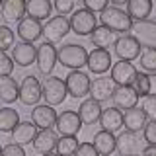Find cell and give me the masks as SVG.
<instances>
[{
  "instance_id": "40",
  "label": "cell",
  "mask_w": 156,
  "mask_h": 156,
  "mask_svg": "<svg viewBox=\"0 0 156 156\" xmlns=\"http://www.w3.org/2000/svg\"><path fill=\"white\" fill-rule=\"evenodd\" d=\"M143 111L146 115H148V119H152V121H156V98H152V96H148V98H144L143 100Z\"/></svg>"
},
{
  "instance_id": "21",
  "label": "cell",
  "mask_w": 156,
  "mask_h": 156,
  "mask_svg": "<svg viewBox=\"0 0 156 156\" xmlns=\"http://www.w3.org/2000/svg\"><path fill=\"white\" fill-rule=\"evenodd\" d=\"M100 125L104 131H109V133H117V131H121L125 127V115L121 109H117V107H107L104 109V113L100 117Z\"/></svg>"
},
{
  "instance_id": "45",
  "label": "cell",
  "mask_w": 156,
  "mask_h": 156,
  "mask_svg": "<svg viewBox=\"0 0 156 156\" xmlns=\"http://www.w3.org/2000/svg\"><path fill=\"white\" fill-rule=\"evenodd\" d=\"M2 148H4V146H0V156H2Z\"/></svg>"
},
{
  "instance_id": "43",
  "label": "cell",
  "mask_w": 156,
  "mask_h": 156,
  "mask_svg": "<svg viewBox=\"0 0 156 156\" xmlns=\"http://www.w3.org/2000/svg\"><path fill=\"white\" fill-rule=\"evenodd\" d=\"M143 156H156V146H148V144H146Z\"/></svg>"
},
{
  "instance_id": "20",
  "label": "cell",
  "mask_w": 156,
  "mask_h": 156,
  "mask_svg": "<svg viewBox=\"0 0 156 156\" xmlns=\"http://www.w3.org/2000/svg\"><path fill=\"white\" fill-rule=\"evenodd\" d=\"M101 113H104V109H101V104L96 100H92V98H86L84 101L80 104L78 107V117H80L82 125H94L100 121Z\"/></svg>"
},
{
  "instance_id": "10",
  "label": "cell",
  "mask_w": 156,
  "mask_h": 156,
  "mask_svg": "<svg viewBox=\"0 0 156 156\" xmlns=\"http://www.w3.org/2000/svg\"><path fill=\"white\" fill-rule=\"evenodd\" d=\"M136 74H139V70H136L133 62L119 61V62H113L109 78L115 86H133L136 80Z\"/></svg>"
},
{
  "instance_id": "5",
  "label": "cell",
  "mask_w": 156,
  "mask_h": 156,
  "mask_svg": "<svg viewBox=\"0 0 156 156\" xmlns=\"http://www.w3.org/2000/svg\"><path fill=\"white\" fill-rule=\"evenodd\" d=\"M98 27V16L88 12L86 8H78L70 16V31H74L80 37H90Z\"/></svg>"
},
{
  "instance_id": "29",
  "label": "cell",
  "mask_w": 156,
  "mask_h": 156,
  "mask_svg": "<svg viewBox=\"0 0 156 156\" xmlns=\"http://www.w3.org/2000/svg\"><path fill=\"white\" fill-rule=\"evenodd\" d=\"M90 39H92V45L96 49H105V51L111 45H115V41H117L115 33L111 31V29H107L105 26H98L94 29V33L90 35Z\"/></svg>"
},
{
  "instance_id": "42",
  "label": "cell",
  "mask_w": 156,
  "mask_h": 156,
  "mask_svg": "<svg viewBox=\"0 0 156 156\" xmlns=\"http://www.w3.org/2000/svg\"><path fill=\"white\" fill-rule=\"evenodd\" d=\"M74 156H100V154L96 152V148H94L92 143H80L78 148H76V152H74Z\"/></svg>"
},
{
  "instance_id": "32",
  "label": "cell",
  "mask_w": 156,
  "mask_h": 156,
  "mask_svg": "<svg viewBox=\"0 0 156 156\" xmlns=\"http://www.w3.org/2000/svg\"><path fill=\"white\" fill-rule=\"evenodd\" d=\"M20 125V113L12 107H0V133H14Z\"/></svg>"
},
{
  "instance_id": "18",
  "label": "cell",
  "mask_w": 156,
  "mask_h": 156,
  "mask_svg": "<svg viewBox=\"0 0 156 156\" xmlns=\"http://www.w3.org/2000/svg\"><path fill=\"white\" fill-rule=\"evenodd\" d=\"M16 33L23 43H35L37 39L43 35V26H41V22L26 16L18 23V31Z\"/></svg>"
},
{
  "instance_id": "23",
  "label": "cell",
  "mask_w": 156,
  "mask_h": 156,
  "mask_svg": "<svg viewBox=\"0 0 156 156\" xmlns=\"http://www.w3.org/2000/svg\"><path fill=\"white\" fill-rule=\"evenodd\" d=\"M92 144H94L96 152L100 156H109V154H113L115 148H117V136L113 133H109V131L101 129L94 135V143Z\"/></svg>"
},
{
  "instance_id": "9",
  "label": "cell",
  "mask_w": 156,
  "mask_h": 156,
  "mask_svg": "<svg viewBox=\"0 0 156 156\" xmlns=\"http://www.w3.org/2000/svg\"><path fill=\"white\" fill-rule=\"evenodd\" d=\"M139 100H140V96H139V92H136L133 86H115L113 96H111L113 107L121 109L123 113L129 111V109L139 107Z\"/></svg>"
},
{
  "instance_id": "4",
  "label": "cell",
  "mask_w": 156,
  "mask_h": 156,
  "mask_svg": "<svg viewBox=\"0 0 156 156\" xmlns=\"http://www.w3.org/2000/svg\"><path fill=\"white\" fill-rule=\"evenodd\" d=\"M146 148V143L140 133H133V131H123L117 136V152L119 156H143Z\"/></svg>"
},
{
  "instance_id": "36",
  "label": "cell",
  "mask_w": 156,
  "mask_h": 156,
  "mask_svg": "<svg viewBox=\"0 0 156 156\" xmlns=\"http://www.w3.org/2000/svg\"><path fill=\"white\" fill-rule=\"evenodd\" d=\"M12 70H14V61H12V57L6 55L4 51H0V78H6L12 74Z\"/></svg>"
},
{
  "instance_id": "8",
  "label": "cell",
  "mask_w": 156,
  "mask_h": 156,
  "mask_svg": "<svg viewBox=\"0 0 156 156\" xmlns=\"http://www.w3.org/2000/svg\"><path fill=\"white\" fill-rule=\"evenodd\" d=\"M41 98H43L41 82H39L33 74L23 76L22 84H20V101H22L23 105H33L35 107Z\"/></svg>"
},
{
  "instance_id": "6",
  "label": "cell",
  "mask_w": 156,
  "mask_h": 156,
  "mask_svg": "<svg viewBox=\"0 0 156 156\" xmlns=\"http://www.w3.org/2000/svg\"><path fill=\"white\" fill-rule=\"evenodd\" d=\"M65 84H66L68 96L74 98V100H82V98L90 96L92 78L82 70H70L65 78Z\"/></svg>"
},
{
  "instance_id": "38",
  "label": "cell",
  "mask_w": 156,
  "mask_h": 156,
  "mask_svg": "<svg viewBox=\"0 0 156 156\" xmlns=\"http://www.w3.org/2000/svg\"><path fill=\"white\" fill-rule=\"evenodd\" d=\"M53 6L58 12V16H66V14H72L76 10V2L74 0H57Z\"/></svg>"
},
{
  "instance_id": "1",
  "label": "cell",
  "mask_w": 156,
  "mask_h": 156,
  "mask_svg": "<svg viewBox=\"0 0 156 156\" xmlns=\"http://www.w3.org/2000/svg\"><path fill=\"white\" fill-rule=\"evenodd\" d=\"M100 20H101V26L111 29L113 33L129 35L131 27H133V20L129 18L127 10H121V8H115V6H107L104 12L100 14Z\"/></svg>"
},
{
  "instance_id": "25",
  "label": "cell",
  "mask_w": 156,
  "mask_h": 156,
  "mask_svg": "<svg viewBox=\"0 0 156 156\" xmlns=\"http://www.w3.org/2000/svg\"><path fill=\"white\" fill-rule=\"evenodd\" d=\"M2 20H6L8 23H20L23 18L27 16L26 14V2L23 0H6L2 4Z\"/></svg>"
},
{
  "instance_id": "24",
  "label": "cell",
  "mask_w": 156,
  "mask_h": 156,
  "mask_svg": "<svg viewBox=\"0 0 156 156\" xmlns=\"http://www.w3.org/2000/svg\"><path fill=\"white\" fill-rule=\"evenodd\" d=\"M37 133H39V129L33 125V121H20V125L12 133V140L20 146H26V144H31L35 140Z\"/></svg>"
},
{
  "instance_id": "22",
  "label": "cell",
  "mask_w": 156,
  "mask_h": 156,
  "mask_svg": "<svg viewBox=\"0 0 156 156\" xmlns=\"http://www.w3.org/2000/svg\"><path fill=\"white\" fill-rule=\"evenodd\" d=\"M113 90H115V84L111 82V78H105V76L94 78V80H92V86H90V98L101 104V101L111 100Z\"/></svg>"
},
{
  "instance_id": "30",
  "label": "cell",
  "mask_w": 156,
  "mask_h": 156,
  "mask_svg": "<svg viewBox=\"0 0 156 156\" xmlns=\"http://www.w3.org/2000/svg\"><path fill=\"white\" fill-rule=\"evenodd\" d=\"M133 88L139 92V96H143V98H148V96L156 98V74H144V72H139Z\"/></svg>"
},
{
  "instance_id": "15",
  "label": "cell",
  "mask_w": 156,
  "mask_h": 156,
  "mask_svg": "<svg viewBox=\"0 0 156 156\" xmlns=\"http://www.w3.org/2000/svg\"><path fill=\"white\" fill-rule=\"evenodd\" d=\"M88 70L92 74H105L107 70H111L113 66V61H111V53L105 51V49H94V51L88 53Z\"/></svg>"
},
{
  "instance_id": "47",
  "label": "cell",
  "mask_w": 156,
  "mask_h": 156,
  "mask_svg": "<svg viewBox=\"0 0 156 156\" xmlns=\"http://www.w3.org/2000/svg\"><path fill=\"white\" fill-rule=\"evenodd\" d=\"M0 18H2V16H0ZM0 26H2V23H0Z\"/></svg>"
},
{
  "instance_id": "39",
  "label": "cell",
  "mask_w": 156,
  "mask_h": 156,
  "mask_svg": "<svg viewBox=\"0 0 156 156\" xmlns=\"http://www.w3.org/2000/svg\"><path fill=\"white\" fill-rule=\"evenodd\" d=\"M107 6H109V2H105V0H84V6L82 8H86L92 14H101Z\"/></svg>"
},
{
  "instance_id": "16",
  "label": "cell",
  "mask_w": 156,
  "mask_h": 156,
  "mask_svg": "<svg viewBox=\"0 0 156 156\" xmlns=\"http://www.w3.org/2000/svg\"><path fill=\"white\" fill-rule=\"evenodd\" d=\"M35 58H37V47L33 43L20 41L12 47V61L18 66H22V68L31 66V65H35Z\"/></svg>"
},
{
  "instance_id": "12",
  "label": "cell",
  "mask_w": 156,
  "mask_h": 156,
  "mask_svg": "<svg viewBox=\"0 0 156 156\" xmlns=\"http://www.w3.org/2000/svg\"><path fill=\"white\" fill-rule=\"evenodd\" d=\"M131 35L140 43V47L156 49V22L144 20V22H133Z\"/></svg>"
},
{
  "instance_id": "7",
  "label": "cell",
  "mask_w": 156,
  "mask_h": 156,
  "mask_svg": "<svg viewBox=\"0 0 156 156\" xmlns=\"http://www.w3.org/2000/svg\"><path fill=\"white\" fill-rule=\"evenodd\" d=\"M70 31V20L66 16H55L49 18L47 23L43 26V37H45V43H58L66 37V33Z\"/></svg>"
},
{
  "instance_id": "46",
  "label": "cell",
  "mask_w": 156,
  "mask_h": 156,
  "mask_svg": "<svg viewBox=\"0 0 156 156\" xmlns=\"http://www.w3.org/2000/svg\"><path fill=\"white\" fill-rule=\"evenodd\" d=\"M2 4H4V2H0V8H2Z\"/></svg>"
},
{
  "instance_id": "28",
  "label": "cell",
  "mask_w": 156,
  "mask_h": 156,
  "mask_svg": "<svg viewBox=\"0 0 156 156\" xmlns=\"http://www.w3.org/2000/svg\"><path fill=\"white\" fill-rule=\"evenodd\" d=\"M51 10H53V4L49 2V0H27L26 2L27 18H33V20H37V22L47 20L51 16Z\"/></svg>"
},
{
  "instance_id": "27",
  "label": "cell",
  "mask_w": 156,
  "mask_h": 156,
  "mask_svg": "<svg viewBox=\"0 0 156 156\" xmlns=\"http://www.w3.org/2000/svg\"><path fill=\"white\" fill-rule=\"evenodd\" d=\"M152 12V2L150 0H129L127 2V14L135 22H144L148 20Z\"/></svg>"
},
{
  "instance_id": "13",
  "label": "cell",
  "mask_w": 156,
  "mask_h": 156,
  "mask_svg": "<svg viewBox=\"0 0 156 156\" xmlns=\"http://www.w3.org/2000/svg\"><path fill=\"white\" fill-rule=\"evenodd\" d=\"M58 58H57V49L51 45V43H41L37 47V58H35V65H37V70L41 74L51 76V72L55 70Z\"/></svg>"
},
{
  "instance_id": "3",
  "label": "cell",
  "mask_w": 156,
  "mask_h": 156,
  "mask_svg": "<svg viewBox=\"0 0 156 156\" xmlns=\"http://www.w3.org/2000/svg\"><path fill=\"white\" fill-rule=\"evenodd\" d=\"M41 90H43V100H45V104L51 105V107L61 105L68 96L65 80L58 78V76H47L45 80L41 82Z\"/></svg>"
},
{
  "instance_id": "44",
  "label": "cell",
  "mask_w": 156,
  "mask_h": 156,
  "mask_svg": "<svg viewBox=\"0 0 156 156\" xmlns=\"http://www.w3.org/2000/svg\"><path fill=\"white\" fill-rule=\"evenodd\" d=\"M43 156H58L57 152H49V154H43Z\"/></svg>"
},
{
  "instance_id": "34",
  "label": "cell",
  "mask_w": 156,
  "mask_h": 156,
  "mask_svg": "<svg viewBox=\"0 0 156 156\" xmlns=\"http://www.w3.org/2000/svg\"><path fill=\"white\" fill-rule=\"evenodd\" d=\"M139 61H140V66H143L146 72H150V74H156V49L144 47L143 51H140Z\"/></svg>"
},
{
  "instance_id": "26",
  "label": "cell",
  "mask_w": 156,
  "mask_h": 156,
  "mask_svg": "<svg viewBox=\"0 0 156 156\" xmlns=\"http://www.w3.org/2000/svg\"><path fill=\"white\" fill-rule=\"evenodd\" d=\"M125 129L133 131V133H143L146 123H148V115L143 111V107H135V109L125 111Z\"/></svg>"
},
{
  "instance_id": "41",
  "label": "cell",
  "mask_w": 156,
  "mask_h": 156,
  "mask_svg": "<svg viewBox=\"0 0 156 156\" xmlns=\"http://www.w3.org/2000/svg\"><path fill=\"white\" fill-rule=\"evenodd\" d=\"M2 156H26V150H23V146H20L16 143H10L2 148Z\"/></svg>"
},
{
  "instance_id": "37",
  "label": "cell",
  "mask_w": 156,
  "mask_h": 156,
  "mask_svg": "<svg viewBox=\"0 0 156 156\" xmlns=\"http://www.w3.org/2000/svg\"><path fill=\"white\" fill-rule=\"evenodd\" d=\"M143 139L148 146H156V121L150 119L143 131Z\"/></svg>"
},
{
  "instance_id": "14",
  "label": "cell",
  "mask_w": 156,
  "mask_h": 156,
  "mask_svg": "<svg viewBox=\"0 0 156 156\" xmlns=\"http://www.w3.org/2000/svg\"><path fill=\"white\" fill-rule=\"evenodd\" d=\"M57 135L58 136H76L82 129V121L78 117L76 111H62L61 115L57 117Z\"/></svg>"
},
{
  "instance_id": "31",
  "label": "cell",
  "mask_w": 156,
  "mask_h": 156,
  "mask_svg": "<svg viewBox=\"0 0 156 156\" xmlns=\"http://www.w3.org/2000/svg\"><path fill=\"white\" fill-rule=\"evenodd\" d=\"M16 100H20V86L16 84L14 78H0V101L4 104H14Z\"/></svg>"
},
{
  "instance_id": "11",
  "label": "cell",
  "mask_w": 156,
  "mask_h": 156,
  "mask_svg": "<svg viewBox=\"0 0 156 156\" xmlns=\"http://www.w3.org/2000/svg\"><path fill=\"white\" fill-rule=\"evenodd\" d=\"M113 51H115V55L119 57V61L131 62V61H135V58L140 57V51H143V49H140V43L129 33V35L117 37V41L113 45Z\"/></svg>"
},
{
  "instance_id": "17",
  "label": "cell",
  "mask_w": 156,
  "mask_h": 156,
  "mask_svg": "<svg viewBox=\"0 0 156 156\" xmlns=\"http://www.w3.org/2000/svg\"><path fill=\"white\" fill-rule=\"evenodd\" d=\"M57 117H58V113L47 104L45 105H35L31 109V121L39 131L41 129H53V127L57 125Z\"/></svg>"
},
{
  "instance_id": "19",
  "label": "cell",
  "mask_w": 156,
  "mask_h": 156,
  "mask_svg": "<svg viewBox=\"0 0 156 156\" xmlns=\"http://www.w3.org/2000/svg\"><path fill=\"white\" fill-rule=\"evenodd\" d=\"M57 143H58V135L55 133L53 129H41L35 136V140L31 143L33 150H35L37 154H49L53 152V150L57 148Z\"/></svg>"
},
{
  "instance_id": "33",
  "label": "cell",
  "mask_w": 156,
  "mask_h": 156,
  "mask_svg": "<svg viewBox=\"0 0 156 156\" xmlns=\"http://www.w3.org/2000/svg\"><path fill=\"white\" fill-rule=\"evenodd\" d=\"M76 148H78L76 136H58V143H57V154L58 156H74Z\"/></svg>"
},
{
  "instance_id": "35",
  "label": "cell",
  "mask_w": 156,
  "mask_h": 156,
  "mask_svg": "<svg viewBox=\"0 0 156 156\" xmlns=\"http://www.w3.org/2000/svg\"><path fill=\"white\" fill-rule=\"evenodd\" d=\"M16 45V33L12 31L10 26H0V51L6 53L8 49Z\"/></svg>"
},
{
  "instance_id": "2",
  "label": "cell",
  "mask_w": 156,
  "mask_h": 156,
  "mask_svg": "<svg viewBox=\"0 0 156 156\" xmlns=\"http://www.w3.org/2000/svg\"><path fill=\"white\" fill-rule=\"evenodd\" d=\"M57 58L58 65L70 70H80L82 66L88 65V51L86 47L76 45V43H66L61 49H57Z\"/></svg>"
}]
</instances>
